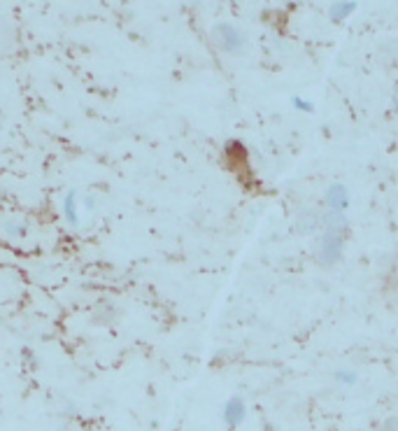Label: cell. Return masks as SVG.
I'll return each instance as SVG.
<instances>
[{
  "instance_id": "3957f363",
  "label": "cell",
  "mask_w": 398,
  "mask_h": 431,
  "mask_svg": "<svg viewBox=\"0 0 398 431\" xmlns=\"http://www.w3.org/2000/svg\"><path fill=\"white\" fill-rule=\"evenodd\" d=\"M244 418H247V406H244V401L240 396L228 399L226 406H224V422H226V427L228 429L240 427L242 422H244Z\"/></svg>"
},
{
  "instance_id": "ba28073f",
  "label": "cell",
  "mask_w": 398,
  "mask_h": 431,
  "mask_svg": "<svg viewBox=\"0 0 398 431\" xmlns=\"http://www.w3.org/2000/svg\"><path fill=\"white\" fill-rule=\"evenodd\" d=\"M335 380L342 382V385H354L356 382V373H354V370H338V373H335Z\"/></svg>"
},
{
  "instance_id": "52a82bcc",
  "label": "cell",
  "mask_w": 398,
  "mask_h": 431,
  "mask_svg": "<svg viewBox=\"0 0 398 431\" xmlns=\"http://www.w3.org/2000/svg\"><path fill=\"white\" fill-rule=\"evenodd\" d=\"M354 10H356V5L352 3V0H345V3H333L331 10H328V14H331L333 21H345Z\"/></svg>"
},
{
  "instance_id": "6da1fadb",
  "label": "cell",
  "mask_w": 398,
  "mask_h": 431,
  "mask_svg": "<svg viewBox=\"0 0 398 431\" xmlns=\"http://www.w3.org/2000/svg\"><path fill=\"white\" fill-rule=\"evenodd\" d=\"M212 42L217 44L221 51H226V54H242L244 51V33L240 31L238 26L233 24H217L212 28Z\"/></svg>"
},
{
  "instance_id": "5b68a950",
  "label": "cell",
  "mask_w": 398,
  "mask_h": 431,
  "mask_svg": "<svg viewBox=\"0 0 398 431\" xmlns=\"http://www.w3.org/2000/svg\"><path fill=\"white\" fill-rule=\"evenodd\" d=\"M0 231H3L12 243H21V240L28 236V226L24 222H17V219H3Z\"/></svg>"
},
{
  "instance_id": "277c9868",
  "label": "cell",
  "mask_w": 398,
  "mask_h": 431,
  "mask_svg": "<svg viewBox=\"0 0 398 431\" xmlns=\"http://www.w3.org/2000/svg\"><path fill=\"white\" fill-rule=\"evenodd\" d=\"M63 217L66 222L73 226V229H80L82 217H80V201H77V192H68L63 199Z\"/></svg>"
},
{
  "instance_id": "8fae6325",
  "label": "cell",
  "mask_w": 398,
  "mask_h": 431,
  "mask_svg": "<svg viewBox=\"0 0 398 431\" xmlns=\"http://www.w3.org/2000/svg\"><path fill=\"white\" fill-rule=\"evenodd\" d=\"M394 101H396V110H398V92H396V96H394Z\"/></svg>"
},
{
  "instance_id": "8992f818",
  "label": "cell",
  "mask_w": 398,
  "mask_h": 431,
  "mask_svg": "<svg viewBox=\"0 0 398 431\" xmlns=\"http://www.w3.org/2000/svg\"><path fill=\"white\" fill-rule=\"evenodd\" d=\"M326 203H328V208H331L333 213H342L345 206H347V189L342 185H333L326 194Z\"/></svg>"
},
{
  "instance_id": "30bf717a",
  "label": "cell",
  "mask_w": 398,
  "mask_h": 431,
  "mask_svg": "<svg viewBox=\"0 0 398 431\" xmlns=\"http://www.w3.org/2000/svg\"><path fill=\"white\" fill-rule=\"evenodd\" d=\"M84 206H87L89 210H94V208H96V199H94V196H87V201H84Z\"/></svg>"
},
{
  "instance_id": "7a4b0ae2",
  "label": "cell",
  "mask_w": 398,
  "mask_h": 431,
  "mask_svg": "<svg viewBox=\"0 0 398 431\" xmlns=\"http://www.w3.org/2000/svg\"><path fill=\"white\" fill-rule=\"evenodd\" d=\"M342 256V229H326L319 245V261L324 266H333Z\"/></svg>"
},
{
  "instance_id": "9c48e42d",
  "label": "cell",
  "mask_w": 398,
  "mask_h": 431,
  "mask_svg": "<svg viewBox=\"0 0 398 431\" xmlns=\"http://www.w3.org/2000/svg\"><path fill=\"white\" fill-rule=\"evenodd\" d=\"M380 431H398V420L396 418H389L385 425L380 427Z\"/></svg>"
}]
</instances>
